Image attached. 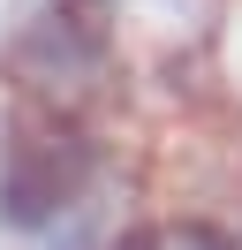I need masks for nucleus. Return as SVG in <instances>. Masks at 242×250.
Returning <instances> with one entry per match:
<instances>
[{
  "mask_svg": "<svg viewBox=\"0 0 242 250\" xmlns=\"http://www.w3.org/2000/svg\"><path fill=\"white\" fill-rule=\"evenodd\" d=\"M144 250H227V235H212V228H159Z\"/></svg>",
  "mask_w": 242,
  "mask_h": 250,
  "instance_id": "nucleus-3",
  "label": "nucleus"
},
{
  "mask_svg": "<svg viewBox=\"0 0 242 250\" xmlns=\"http://www.w3.org/2000/svg\"><path fill=\"white\" fill-rule=\"evenodd\" d=\"M83 197H99V144L83 129L30 122V129L8 137V152H0V228L45 235Z\"/></svg>",
  "mask_w": 242,
  "mask_h": 250,
  "instance_id": "nucleus-1",
  "label": "nucleus"
},
{
  "mask_svg": "<svg viewBox=\"0 0 242 250\" xmlns=\"http://www.w3.org/2000/svg\"><path fill=\"white\" fill-rule=\"evenodd\" d=\"M106 8L83 0H38L23 23H15V76L45 99H91L106 83Z\"/></svg>",
  "mask_w": 242,
  "mask_h": 250,
  "instance_id": "nucleus-2",
  "label": "nucleus"
}]
</instances>
